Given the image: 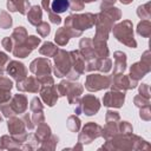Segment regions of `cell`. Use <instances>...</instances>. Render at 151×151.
<instances>
[{
	"label": "cell",
	"instance_id": "obj_1",
	"mask_svg": "<svg viewBox=\"0 0 151 151\" xmlns=\"http://www.w3.org/2000/svg\"><path fill=\"white\" fill-rule=\"evenodd\" d=\"M104 150H149L150 144L137 134H123L117 133L111 139L105 140V144L100 147Z\"/></svg>",
	"mask_w": 151,
	"mask_h": 151
},
{
	"label": "cell",
	"instance_id": "obj_62",
	"mask_svg": "<svg viewBox=\"0 0 151 151\" xmlns=\"http://www.w3.org/2000/svg\"><path fill=\"white\" fill-rule=\"evenodd\" d=\"M1 122H2V116L0 114V123H1Z\"/></svg>",
	"mask_w": 151,
	"mask_h": 151
},
{
	"label": "cell",
	"instance_id": "obj_27",
	"mask_svg": "<svg viewBox=\"0 0 151 151\" xmlns=\"http://www.w3.org/2000/svg\"><path fill=\"white\" fill-rule=\"evenodd\" d=\"M51 134H52L51 127H50V125H47L45 122L41 123V124H39L38 127H37V130H35V132L33 133V136L35 137V139H37L40 144H41L44 140H46Z\"/></svg>",
	"mask_w": 151,
	"mask_h": 151
},
{
	"label": "cell",
	"instance_id": "obj_60",
	"mask_svg": "<svg viewBox=\"0 0 151 151\" xmlns=\"http://www.w3.org/2000/svg\"><path fill=\"white\" fill-rule=\"evenodd\" d=\"M119 1H120L123 5H129V4H131L133 0H119Z\"/></svg>",
	"mask_w": 151,
	"mask_h": 151
},
{
	"label": "cell",
	"instance_id": "obj_51",
	"mask_svg": "<svg viewBox=\"0 0 151 151\" xmlns=\"http://www.w3.org/2000/svg\"><path fill=\"white\" fill-rule=\"evenodd\" d=\"M22 120H24V123H25V126H26V129H27V131H32L33 129H34V124H33V122H32V118L29 117V114L28 113H22Z\"/></svg>",
	"mask_w": 151,
	"mask_h": 151
},
{
	"label": "cell",
	"instance_id": "obj_21",
	"mask_svg": "<svg viewBox=\"0 0 151 151\" xmlns=\"http://www.w3.org/2000/svg\"><path fill=\"white\" fill-rule=\"evenodd\" d=\"M79 52L84 57L86 61L97 58L94 48H93V42L91 38H81L79 41Z\"/></svg>",
	"mask_w": 151,
	"mask_h": 151
},
{
	"label": "cell",
	"instance_id": "obj_20",
	"mask_svg": "<svg viewBox=\"0 0 151 151\" xmlns=\"http://www.w3.org/2000/svg\"><path fill=\"white\" fill-rule=\"evenodd\" d=\"M40 97L48 107H52L57 104V100L59 99V94L57 91L55 85H50V86H42L40 90Z\"/></svg>",
	"mask_w": 151,
	"mask_h": 151
},
{
	"label": "cell",
	"instance_id": "obj_22",
	"mask_svg": "<svg viewBox=\"0 0 151 151\" xmlns=\"http://www.w3.org/2000/svg\"><path fill=\"white\" fill-rule=\"evenodd\" d=\"M31 4L28 0H7V9L9 12H19L22 15H26Z\"/></svg>",
	"mask_w": 151,
	"mask_h": 151
},
{
	"label": "cell",
	"instance_id": "obj_14",
	"mask_svg": "<svg viewBox=\"0 0 151 151\" xmlns=\"http://www.w3.org/2000/svg\"><path fill=\"white\" fill-rule=\"evenodd\" d=\"M29 71L35 76V77H42L51 74L52 72V63L48 58L46 57H39L32 60L29 64Z\"/></svg>",
	"mask_w": 151,
	"mask_h": 151
},
{
	"label": "cell",
	"instance_id": "obj_39",
	"mask_svg": "<svg viewBox=\"0 0 151 151\" xmlns=\"http://www.w3.org/2000/svg\"><path fill=\"white\" fill-rule=\"evenodd\" d=\"M103 12H104L105 14H107V15H109V17H110L114 22L122 19V11H120L118 7L112 6V7L107 8V9H104Z\"/></svg>",
	"mask_w": 151,
	"mask_h": 151
},
{
	"label": "cell",
	"instance_id": "obj_46",
	"mask_svg": "<svg viewBox=\"0 0 151 151\" xmlns=\"http://www.w3.org/2000/svg\"><path fill=\"white\" fill-rule=\"evenodd\" d=\"M133 104L137 106V107H143V106H146V105H150V99L149 98H145L140 94H137L134 98H133Z\"/></svg>",
	"mask_w": 151,
	"mask_h": 151
},
{
	"label": "cell",
	"instance_id": "obj_16",
	"mask_svg": "<svg viewBox=\"0 0 151 151\" xmlns=\"http://www.w3.org/2000/svg\"><path fill=\"white\" fill-rule=\"evenodd\" d=\"M125 103V92L124 91H117L111 90L107 91L103 97V104L107 107H116L119 109Z\"/></svg>",
	"mask_w": 151,
	"mask_h": 151
},
{
	"label": "cell",
	"instance_id": "obj_35",
	"mask_svg": "<svg viewBox=\"0 0 151 151\" xmlns=\"http://www.w3.org/2000/svg\"><path fill=\"white\" fill-rule=\"evenodd\" d=\"M59 142V137L55 134H51L46 140H44L40 145H39V150H55L57 144Z\"/></svg>",
	"mask_w": 151,
	"mask_h": 151
},
{
	"label": "cell",
	"instance_id": "obj_29",
	"mask_svg": "<svg viewBox=\"0 0 151 151\" xmlns=\"http://www.w3.org/2000/svg\"><path fill=\"white\" fill-rule=\"evenodd\" d=\"M70 34L65 29V27H59L55 32V35H54V41L58 46H66L70 41Z\"/></svg>",
	"mask_w": 151,
	"mask_h": 151
},
{
	"label": "cell",
	"instance_id": "obj_49",
	"mask_svg": "<svg viewBox=\"0 0 151 151\" xmlns=\"http://www.w3.org/2000/svg\"><path fill=\"white\" fill-rule=\"evenodd\" d=\"M12 87H13V81H12L9 78H7V77L1 76V77H0V88L11 91Z\"/></svg>",
	"mask_w": 151,
	"mask_h": 151
},
{
	"label": "cell",
	"instance_id": "obj_55",
	"mask_svg": "<svg viewBox=\"0 0 151 151\" xmlns=\"http://www.w3.org/2000/svg\"><path fill=\"white\" fill-rule=\"evenodd\" d=\"M47 14H48V19L52 24H54V25H60L61 24V18L59 17V14L54 13L53 11H50Z\"/></svg>",
	"mask_w": 151,
	"mask_h": 151
},
{
	"label": "cell",
	"instance_id": "obj_9",
	"mask_svg": "<svg viewBox=\"0 0 151 151\" xmlns=\"http://www.w3.org/2000/svg\"><path fill=\"white\" fill-rule=\"evenodd\" d=\"M7 129H8L9 134L19 143L22 144L27 140L28 133H27V129L25 126L22 118H18L15 116L9 117L7 120Z\"/></svg>",
	"mask_w": 151,
	"mask_h": 151
},
{
	"label": "cell",
	"instance_id": "obj_48",
	"mask_svg": "<svg viewBox=\"0 0 151 151\" xmlns=\"http://www.w3.org/2000/svg\"><path fill=\"white\" fill-rule=\"evenodd\" d=\"M31 118H32L33 124L38 126L39 124H41V123L45 122V114H44V111H37V112H33V114H32Z\"/></svg>",
	"mask_w": 151,
	"mask_h": 151
},
{
	"label": "cell",
	"instance_id": "obj_50",
	"mask_svg": "<svg viewBox=\"0 0 151 151\" xmlns=\"http://www.w3.org/2000/svg\"><path fill=\"white\" fill-rule=\"evenodd\" d=\"M1 46L5 48V51L12 52L13 51V47H14V42H13V40H12L11 37H5L1 40Z\"/></svg>",
	"mask_w": 151,
	"mask_h": 151
},
{
	"label": "cell",
	"instance_id": "obj_12",
	"mask_svg": "<svg viewBox=\"0 0 151 151\" xmlns=\"http://www.w3.org/2000/svg\"><path fill=\"white\" fill-rule=\"evenodd\" d=\"M101 133V126L94 122H88L81 129L78 134V142L81 144H90L94 139L99 138Z\"/></svg>",
	"mask_w": 151,
	"mask_h": 151
},
{
	"label": "cell",
	"instance_id": "obj_2",
	"mask_svg": "<svg viewBox=\"0 0 151 151\" xmlns=\"http://www.w3.org/2000/svg\"><path fill=\"white\" fill-rule=\"evenodd\" d=\"M96 14L93 13H83V14H71L65 18V29L68 32L71 38H77L83 34L84 31L90 29L94 26Z\"/></svg>",
	"mask_w": 151,
	"mask_h": 151
},
{
	"label": "cell",
	"instance_id": "obj_15",
	"mask_svg": "<svg viewBox=\"0 0 151 151\" xmlns=\"http://www.w3.org/2000/svg\"><path fill=\"white\" fill-rule=\"evenodd\" d=\"M111 68H112V61L109 57L91 59L85 65V71H87V72L98 71L100 73H107L111 71Z\"/></svg>",
	"mask_w": 151,
	"mask_h": 151
},
{
	"label": "cell",
	"instance_id": "obj_7",
	"mask_svg": "<svg viewBox=\"0 0 151 151\" xmlns=\"http://www.w3.org/2000/svg\"><path fill=\"white\" fill-rule=\"evenodd\" d=\"M100 101L99 99L93 94H85L80 98L78 104H76L74 113L78 116L80 113H84L86 116H94L100 110Z\"/></svg>",
	"mask_w": 151,
	"mask_h": 151
},
{
	"label": "cell",
	"instance_id": "obj_24",
	"mask_svg": "<svg viewBox=\"0 0 151 151\" xmlns=\"http://www.w3.org/2000/svg\"><path fill=\"white\" fill-rule=\"evenodd\" d=\"M26 15H27L28 22L31 25H33V26H38L42 21V9L38 5L31 6V8L28 9V12H27Z\"/></svg>",
	"mask_w": 151,
	"mask_h": 151
},
{
	"label": "cell",
	"instance_id": "obj_42",
	"mask_svg": "<svg viewBox=\"0 0 151 151\" xmlns=\"http://www.w3.org/2000/svg\"><path fill=\"white\" fill-rule=\"evenodd\" d=\"M41 42V38L39 37H35V35H27V38L25 39V44L33 51L35 50Z\"/></svg>",
	"mask_w": 151,
	"mask_h": 151
},
{
	"label": "cell",
	"instance_id": "obj_56",
	"mask_svg": "<svg viewBox=\"0 0 151 151\" xmlns=\"http://www.w3.org/2000/svg\"><path fill=\"white\" fill-rule=\"evenodd\" d=\"M8 61H9L8 55H7L5 52H1V51H0V70L5 71V66L7 65Z\"/></svg>",
	"mask_w": 151,
	"mask_h": 151
},
{
	"label": "cell",
	"instance_id": "obj_28",
	"mask_svg": "<svg viewBox=\"0 0 151 151\" xmlns=\"http://www.w3.org/2000/svg\"><path fill=\"white\" fill-rule=\"evenodd\" d=\"M117 133H118V122L117 123H106V125L104 127H101L100 137H103L105 140H109Z\"/></svg>",
	"mask_w": 151,
	"mask_h": 151
},
{
	"label": "cell",
	"instance_id": "obj_45",
	"mask_svg": "<svg viewBox=\"0 0 151 151\" xmlns=\"http://www.w3.org/2000/svg\"><path fill=\"white\" fill-rule=\"evenodd\" d=\"M68 4H70L68 8L73 12H80L85 7V4L83 2V0H68Z\"/></svg>",
	"mask_w": 151,
	"mask_h": 151
},
{
	"label": "cell",
	"instance_id": "obj_57",
	"mask_svg": "<svg viewBox=\"0 0 151 151\" xmlns=\"http://www.w3.org/2000/svg\"><path fill=\"white\" fill-rule=\"evenodd\" d=\"M117 0H101V4H100V9L104 11V9H107L110 7H112L114 4H116Z\"/></svg>",
	"mask_w": 151,
	"mask_h": 151
},
{
	"label": "cell",
	"instance_id": "obj_25",
	"mask_svg": "<svg viewBox=\"0 0 151 151\" xmlns=\"http://www.w3.org/2000/svg\"><path fill=\"white\" fill-rule=\"evenodd\" d=\"M22 144L15 140L11 134H4L0 137V149L2 150H19Z\"/></svg>",
	"mask_w": 151,
	"mask_h": 151
},
{
	"label": "cell",
	"instance_id": "obj_13",
	"mask_svg": "<svg viewBox=\"0 0 151 151\" xmlns=\"http://www.w3.org/2000/svg\"><path fill=\"white\" fill-rule=\"evenodd\" d=\"M111 84L110 87L111 90H117V91H127V90H133L137 87L138 81L131 79L129 76H125L124 73L119 74H111Z\"/></svg>",
	"mask_w": 151,
	"mask_h": 151
},
{
	"label": "cell",
	"instance_id": "obj_54",
	"mask_svg": "<svg viewBox=\"0 0 151 151\" xmlns=\"http://www.w3.org/2000/svg\"><path fill=\"white\" fill-rule=\"evenodd\" d=\"M38 79L40 80L41 86H50V85H54V79H53V77H51V74L39 77Z\"/></svg>",
	"mask_w": 151,
	"mask_h": 151
},
{
	"label": "cell",
	"instance_id": "obj_19",
	"mask_svg": "<svg viewBox=\"0 0 151 151\" xmlns=\"http://www.w3.org/2000/svg\"><path fill=\"white\" fill-rule=\"evenodd\" d=\"M150 71H151V65H150V64H146V63H144V61H142V60H139V61H137V63H134V64L131 65V67H130V73H129L127 76H129L131 79L139 81V80H140L143 77H145Z\"/></svg>",
	"mask_w": 151,
	"mask_h": 151
},
{
	"label": "cell",
	"instance_id": "obj_10",
	"mask_svg": "<svg viewBox=\"0 0 151 151\" xmlns=\"http://www.w3.org/2000/svg\"><path fill=\"white\" fill-rule=\"evenodd\" d=\"M111 84V77L101 73H90L85 79V88L90 92H97L109 88Z\"/></svg>",
	"mask_w": 151,
	"mask_h": 151
},
{
	"label": "cell",
	"instance_id": "obj_3",
	"mask_svg": "<svg viewBox=\"0 0 151 151\" xmlns=\"http://www.w3.org/2000/svg\"><path fill=\"white\" fill-rule=\"evenodd\" d=\"M111 31L113 33V37L123 45L130 48L137 47V41L133 37V25L131 20H123L113 25Z\"/></svg>",
	"mask_w": 151,
	"mask_h": 151
},
{
	"label": "cell",
	"instance_id": "obj_34",
	"mask_svg": "<svg viewBox=\"0 0 151 151\" xmlns=\"http://www.w3.org/2000/svg\"><path fill=\"white\" fill-rule=\"evenodd\" d=\"M68 7H70L68 0H52L51 1V11H53L57 14L66 12Z\"/></svg>",
	"mask_w": 151,
	"mask_h": 151
},
{
	"label": "cell",
	"instance_id": "obj_40",
	"mask_svg": "<svg viewBox=\"0 0 151 151\" xmlns=\"http://www.w3.org/2000/svg\"><path fill=\"white\" fill-rule=\"evenodd\" d=\"M132 132H133V127L129 122H126V120L118 122V133L131 134Z\"/></svg>",
	"mask_w": 151,
	"mask_h": 151
},
{
	"label": "cell",
	"instance_id": "obj_18",
	"mask_svg": "<svg viewBox=\"0 0 151 151\" xmlns=\"http://www.w3.org/2000/svg\"><path fill=\"white\" fill-rule=\"evenodd\" d=\"M41 83L35 76L26 77L25 79L17 81V88L20 92H29V93H38L41 90Z\"/></svg>",
	"mask_w": 151,
	"mask_h": 151
},
{
	"label": "cell",
	"instance_id": "obj_59",
	"mask_svg": "<svg viewBox=\"0 0 151 151\" xmlns=\"http://www.w3.org/2000/svg\"><path fill=\"white\" fill-rule=\"evenodd\" d=\"M72 149H73V150H83V144L78 142V144H77V145H74Z\"/></svg>",
	"mask_w": 151,
	"mask_h": 151
},
{
	"label": "cell",
	"instance_id": "obj_52",
	"mask_svg": "<svg viewBox=\"0 0 151 151\" xmlns=\"http://www.w3.org/2000/svg\"><path fill=\"white\" fill-rule=\"evenodd\" d=\"M11 98H12L11 91L0 88V105H1V104H5V103H7V101H9Z\"/></svg>",
	"mask_w": 151,
	"mask_h": 151
},
{
	"label": "cell",
	"instance_id": "obj_23",
	"mask_svg": "<svg viewBox=\"0 0 151 151\" xmlns=\"http://www.w3.org/2000/svg\"><path fill=\"white\" fill-rule=\"evenodd\" d=\"M113 72L112 74H119V73H124V71L126 70V54L123 51H116L113 53Z\"/></svg>",
	"mask_w": 151,
	"mask_h": 151
},
{
	"label": "cell",
	"instance_id": "obj_26",
	"mask_svg": "<svg viewBox=\"0 0 151 151\" xmlns=\"http://www.w3.org/2000/svg\"><path fill=\"white\" fill-rule=\"evenodd\" d=\"M92 42H93V48H94V52H96L97 58H105V57H109L110 51H109L106 40L93 38V39H92Z\"/></svg>",
	"mask_w": 151,
	"mask_h": 151
},
{
	"label": "cell",
	"instance_id": "obj_44",
	"mask_svg": "<svg viewBox=\"0 0 151 151\" xmlns=\"http://www.w3.org/2000/svg\"><path fill=\"white\" fill-rule=\"evenodd\" d=\"M120 120V114L117 111L113 110H107L106 116H105V122L106 123H117Z\"/></svg>",
	"mask_w": 151,
	"mask_h": 151
},
{
	"label": "cell",
	"instance_id": "obj_41",
	"mask_svg": "<svg viewBox=\"0 0 151 151\" xmlns=\"http://www.w3.org/2000/svg\"><path fill=\"white\" fill-rule=\"evenodd\" d=\"M37 27V32H38V34L41 37V38H45V37H47L50 33H51V27H50V25L46 22V21H41L38 26H35Z\"/></svg>",
	"mask_w": 151,
	"mask_h": 151
},
{
	"label": "cell",
	"instance_id": "obj_5",
	"mask_svg": "<svg viewBox=\"0 0 151 151\" xmlns=\"http://www.w3.org/2000/svg\"><path fill=\"white\" fill-rule=\"evenodd\" d=\"M27 106H28L27 97L22 93H18V94L12 96L9 101H7L5 104H1L0 105V111H1L4 117L9 118L12 116L26 112Z\"/></svg>",
	"mask_w": 151,
	"mask_h": 151
},
{
	"label": "cell",
	"instance_id": "obj_38",
	"mask_svg": "<svg viewBox=\"0 0 151 151\" xmlns=\"http://www.w3.org/2000/svg\"><path fill=\"white\" fill-rule=\"evenodd\" d=\"M137 15L140 19L149 20L151 18V9H150V2H145L143 5H139L137 8Z\"/></svg>",
	"mask_w": 151,
	"mask_h": 151
},
{
	"label": "cell",
	"instance_id": "obj_11",
	"mask_svg": "<svg viewBox=\"0 0 151 151\" xmlns=\"http://www.w3.org/2000/svg\"><path fill=\"white\" fill-rule=\"evenodd\" d=\"M71 61H72V68L66 74V78L68 80H77L81 74L85 73V59L79 52V50L70 51Z\"/></svg>",
	"mask_w": 151,
	"mask_h": 151
},
{
	"label": "cell",
	"instance_id": "obj_37",
	"mask_svg": "<svg viewBox=\"0 0 151 151\" xmlns=\"http://www.w3.org/2000/svg\"><path fill=\"white\" fill-rule=\"evenodd\" d=\"M13 25V19L9 15L7 11H1L0 12V28L2 29H8Z\"/></svg>",
	"mask_w": 151,
	"mask_h": 151
},
{
	"label": "cell",
	"instance_id": "obj_6",
	"mask_svg": "<svg viewBox=\"0 0 151 151\" xmlns=\"http://www.w3.org/2000/svg\"><path fill=\"white\" fill-rule=\"evenodd\" d=\"M53 59H54V68H53L54 76L57 78L66 77V74L72 68L70 52H67L63 48H58L57 53L53 55Z\"/></svg>",
	"mask_w": 151,
	"mask_h": 151
},
{
	"label": "cell",
	"instance_id": "obj_36",
	"mask_svg": "<svg viewBox=\"0 0 151 151\" xmlns=\"http://www.w3.org/2000/svg\"><path fill=\"white\" fill-rule=\"evenodd\" d=\"M66 126L71 132H78L81 126V120L77 114H71L66 120Z\"/></svg>",
	"mask_w": 151,
	"mask_h": 151
},
{
	"label": "cell",
	"instance_id": "obj_32",
	"mask_svg": "<svg viewBox=\"0 0 151 151\" xmlns=\"http://www.w3.org/2000/svg\"><path fill=\"white\" fill-rule=\"evenodd\" d=\"M57 51H58L57 45L53 44V42H51V41H45V42L41 45V47L39 48V53H40L41 55H45L46 58L53 57V55L57 53Z\"/></svg>",
	"mask_w": 151,
	"mask_h": 151
},
{
	"label": "cell",
	"instance_id": "obj_61",
	"mask_svg": "<svg viewBox=\"0 0 151 151\" xmlns=\"http://www.w3.org/2000/svg\"><path fill=\"white\" fill-rule=\"evenodd\" d=\"M93 1H97V0H83L84 4H88V2H93Z\"/></svg>",
	"mask_w": 151,
	"mask_h": 151
},
{
	"label": "cell",
	"instance_id": "obj_53",
	"mask_svg": "<svg viewBox=\"0 0 151 151\" xmlns=\"http://www.w3.org/2000/svg\"><path fill=\"white\" fill-rule=\"evenodd\" d=\"M138 90H139V94L140 96L150 99V96L151 94H150V86H149V84H145V83L140 84L139 87H138Z\"/></svg>",
	"mask_w": 151,
	"mask_h": 151
},
{
	"label": "cell",
	"instance_id": "obj_4",
	"mask_svg": "<svg viewBox=\"0 0 151 151\" xmlns=\"http://www.w3.org/2000/svg\"><path fill=\"white\" fill-rule=\"evenodd\" d=\"M59 97H67L70 105H76L80 100V97L84 91V86L76 80H61L55 85Z\"/></svg>",
	"mask_w": 151,
	"mask_h": 151
},
{
	"label": "cell",
	"instance_id": "obj_30",
	"mask_svg": "<svg viewBox=\"0 0 151 151\" xmlns=\"http://www.w3.org/2000/svg\"><path fill=\"white\" fill-rule=\"evenodd\" d=\"M14 45H18V44H21L25 41V39L27 38V29L24 27V26H18L13 29L12 32V35H11Z\"/></svg>",
	"mask_w": 151,
	"mask_h": 151
},
{
	"label": "cell",
	"instance_id": "obj_43",
	"mask_svg": "<svg viewBox=\"0 0 151 151\" xmlns=\"http://www.w3.org/2000/svg\"><path fill=\"white\" fill-rule=\"evenodd\" d=\"M29 109L32 112H37V111H44V104L41 101V99L39 97H34L31 100L29 104Z\"/></svg>",
	"mask_w": 151,
	"mask_h": 151
},
{
	"label": "cell",
	"instance_id": "obj_33",
	"mask_svg": "<svg viewBox=\"0 0 151 151\" xmlns=\"http://www.w3.org/2000/svg\"><path fill=\"white\" fill-rule=\"evenodd\" d=\"M137 33L143 38H149L151 35V22L150 20L143 19L137 25Z\"/></svg>",
	"mask_w": 151,
	"mask_h": 151
},
{
	"label": "cell",
	"instance_id": "obj_8",
	"mask_svg": "<svg viewBox=\"0 0 151 151\" xmlns=\"http://www.w3.org/2000/svg\"><path fill=\"white\" fill-rule=\"evenodd\" d=\"M113 25H114V21L107 14H105L103 11L97 13L96 14V21H94V26H96L94 38L96 39H103V40L107 41L109 34H110Z\"/></svg>",
	"mask_w": 151,
	"mask_h": 151
},
{
	"label": "cell",
	"instance_id": "obj_47",
	"mask_svg": "<svg viewBox=\"0 0 151 151\" xmlns=\"http://www.w3.org/2000/svg\"><path fill=\"white\" fill-rule=\"evenodd\" d=\"M139 117H140L142 120H145V122L151 120V109H150V105H146V106L140 107V110H139Z\"/></svg>",
	"mask_w": 151,
	"mask_h": 151
},
{
	"label": "cell",
	"instance_id": "obj_17",
	"mask_svg": "<svg viewBox=\"0 0 151 151\" xmlns=\"http://www.w3.org/2000/svg\"><path fill=\"white\" fill-rule=\"evenodd\" d=\"M5 70L15 81H20L27 77L26 66L21 61H18V60H9L7 63Z\"/></svg>",
	"mask_w": 151,
	"mask_h": 151
},
{
	"label": "cell",
	"instance_id": "obj_31",
	"mask_svg": "<svg viewBox=\"0 0 151 151\" xmlns=\"http://www.w3.org/2000/svg\"><path fill=\"white\" fill-rule=\"evenodd\" d=\"M12 53H13L14 57H17V58H26V57H28V55L32 53V50H31V48L25 44V41H24V42H21V44L14 45Z\"/></svg>",
	"mask_w": 151,
	"mask_h": 151
},
{
	"label": "cell",
	"instance_id": "obj_58",
	"mask_svg": "<svg viewBox=\"0 0 151 151\" xmlns=\"http://www.w3.org/2000/svg\"><path fill=\"white\" fill-rule=\"evenodd\" d=\"M41 7L48 13L51 11V0H41Z\"/></svg>",
	"mask_w": 151,
	"mask_h": 151
}]
</instances>
